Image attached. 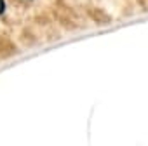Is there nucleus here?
Masks as SVG:
<instances>
[{
	"mask_svg": "<svg viewBox=\"0 0 148 146\" xmlns=\"http://www.w3.org/2000/svg\"><path fill=\"white\" fill-rule=\"evenodd\" d=\"M4 9H5V2H4V0H0V14L4 12Z\"/></svg>",
	"mask_w": 148,
	"mask_h": 146,
	"instance_id": "nucleus-1",
	"label": "nucleus"
}]
</instances>
